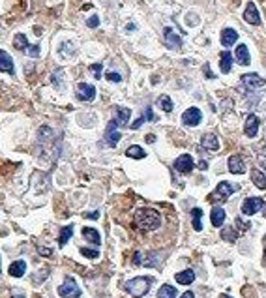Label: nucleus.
Segmentation results:
<instances>
[{
	"mask_svg": "<svg viewBox=\"0 0 266 298\" xmlns=\"http://www.w3.org/2000/svg\"><path fill=\"white\" fill-rule=\"evenodd\" d=\"M135 225L141 231H156L161 225V214L154 208H139L135 212Z\"/></svg>",
	"mask_w": 266,
	"mask_h": 298,
	"instance_id": "nucleus-1",
	"label": "nucleus"
},
{
	"mask_svg": "<svg viewBox=\"0 0 266 298\" xmlns=\"http://www.w3.org/2000/svg\"><path fill=\"white\" fill-rule=\"evenodd\" d=\"M154 283V280L150 276H139V278H133L124 283V291L127 295H131L133 298H141L144 297L148 291H150V285Z\"/></svg>",
	"mask_w": 266,
	"mask_h": 298,
	"instance_id": "nucleus-2",
	"label": "nucleus"
},
{
	"mask_svg": "<svg viewBox=\"0 0 266 298\" xmlns=\"http://www.w3.org/2000/svg\"><path fill=\"white\" fill-rule=\"evenodd\" d=\"M236 189H238V186L231 184V182H219V184H218V188H216V191L212 193L208 201H210V203H219V201H221V203H225V201L231 197V195H233Z\"/></svg>",
	"mask_w": 266,
	"mask_h": 298,
	"instance_id": "nucleus-3",
	"label": "nucleus"
},
{
	"mask_svg": "<svg viewBox=\"0 0 266 298\" xmlns=\"http://www.w3.org/2000/svg\"><path fill=\"white\" fill-rule=\"evenodd\" d=\"M58 295L62 298H79L81 297V289H79L77 282L71 276H68L64 280V283L58 287Z\"/></svg>",
	"mask_w": 266,
	"mask_h": 298,
	"instance_id": "nucleus-4",
	"label": "nucleus"
},
{
	"mask_svg": "<svg viewBox=\"0 0 266 298\" xmlns=\"http://www.w3.org/2000/svg\"><path fill=\"white\" fill-rule=\"evenodd\" d=\"M120 126H118V122L112 118L111 122L107 124V129H105V144L107 146H111V148H114L118 142H120V139H122V133H120Z\"/></svg>",
	"mask_w": 266,
	"mask_h": 298,
	"instance_id": "nucleus-5",
	"label": "nucleus"
},
{
	"mask_svg": "<svg viewBox=\"0 0 266 298\" xmlns=\"http://www.w3.org/2000/svg\"><path fill=\"white\" fill-rule=\"evenodd\" d=\"M163 42H165V45H167L169 49H180L182 47L180 34L174 29H171V27H165V30H163Z\"/></svg>",
	"mask_w": 266,
	"mask_h": 298,
	"instance_id": "nucleus-6",
	"label": "nucleus"
},
{
	"mask_svg": "<svg viewBox=\"0 0 266 298\" xmlns=\"http://www.w3.org/2000/svg\"><path fill=\"white\" fill-rule=\"evenodd\" d=\"M263 206H265V201L261 197H248L244 201V204H242V214L253 216V214H257L259 210H263Z\"/></svg>",
	"mask_w": 266,
	"mask_h": 298,
	"instance_id": "nucleus-7",
	"label": "nucleus"
},
{
	"mask_svg": "<svg viewBox=\"0 0 266 298\" xmlns=\"http://www.w3.org/2000/svg\"><path fill=\"white\" fill-rule=\"evenodd\" d=\"M75 94H77V99H81V101H92L96 98V88H94V85H88V83H79L75 88Z\"/></svg>",
	"mask_w": 266,
	"mask_h": 298,
	"instance_id": "nucleus-8",
	"label": "nucleus"
},
{
	"mask_svg": "<svg viewBox=\"0 0 266 298\" xmlns=\"http://www.w3.org/2000/svg\"><path fill=\"white\" fill-rule=\"evenodd\" d=\"M201 118H203V113L197 107H189L182 114V122L186 126H199L201 124Z\"/></svg>",
	"mask_w": 266,
	"mask_h": 298,
	"instance_id": "nucleus-9",
	"label": "nucleus"
},
{
	"mask_svg": "<svg viewBox=\"0 0 266 298\" xmlns=\"http://www.w3.org/2000/svg\"><path fill=\"white\" fill-rule=\"evenodd\" d=\"M174 169L178 171V173H182V174L191 173V169H193V157L189 156V154L178 156L176 157V161H174Z\"/></svg>",
	"mask_w": 266,
	"mask_h": 298,
	"instance_id": "nucleus-10",
	"label": "nucleus"
},
{
	"mask_svg": "<svg viewBox=\"0 0 266 298\" xmlns=\"http://www.w3.org/2000/svg\"><path fill=\"white\" fill-rule=\"evenodd\" d=\"M242 85L246 86L248 90L261 88V86H265V79L261 75H257V73H246V75H242Z\"/></svg>",
	"mask_w": 266,
	"mask_h": 298,
	"instance_id": "nucleus-11",
	"label": "nucleus"
},
{
	"mask_svg": "<svg viewBox=\"0 0 266 298\" xmlns=\"http://www.w3.org/2000/svg\"><path fill=\"white\" fill-rule=\"evenodd\" d=\"M244 133H246V137H250V139H255V137H257V133H259V118H257L255 114H250V116L246 118Z\"/></svg>",
	"mask_w": 266,
	"mask_h": 298,
	"instance_id": "nucleus-12",
	"label": "nucleus"
},
{
	"mask_svg": "<svg viewBox=\"0 0 266 298\" xmlns=\"http://www.w3.org/2000/svg\"><path fill=\"white\" fill-rule=\"evenodd\" d=\"M244 19L250 25H261V15H259V10H257V6L253 2H248L246 12H244Z\"/></svg>",
	"mask_w": 266,
	"mask_h": 298,
	"instance_id": "nucleus-13",
	"label": "nucleus"
},
{
	"mask_svg": "<svg viewBox=\"0 0 266 298\" xmlns=\"http://www.w3.org/2000/svg\"><path fill=\"white\" fill-rule=\"evenodd\" d=\"M0 71H4V73H8V75H14L15 73L14 60L10 57V53H6L4 49L0 51Z\"/></svg>",
	"mask_w": 266,
	"mask_h": 298,
	"instance_id": "nucleus-14",
	"label": "nucleus"
},
{
	"mask_svg": "<svg viewBox=\"0 0 266 298\" xmlns=\"http://www.w3.org/2000/svg\"><path fill=\"white\" fill-rule=\"evenodd\" d=\"M229 171H231L233 174H244V173H246V163H244V159H242L238 154L229 157Z\"/></svg>",
	"mask_w": 266,
	"mask_h": 298,
	"instance_id": "nucleus-15",
	"label": "nucleus"
},
{
	"mask_svg": "<svg viewBox=\"0 0 266 298\" xmlns=\"http://www.w3.org/2000/svg\"><path fill=\"white\" fill-rule=\"evenodd\" d=\"M129 116H131V111H129L127 107H114V120L118 122L120 128L126 126L127 120H129Z\"/></svg>",
	"mask_w": 266,
	"mask_h": 298,
	"instance_id": "nucleus-16",
	"label": "nucleus"
},
{
	"mask_svg": "<svg viewBox=\"0 0 266 298\" xmlns=\"http://www.w3.org/2000/svg\"><path fill=\"white\" fill-rule=\"evenodd\" d=\"M238 40V32L235 29H223L221 30V45L225 47H231V45H235Z\"/></svg>",
	"mask_w": 266,
	"mask_h": 298,
	"instance_id": "nucleus-17",
	"label": "nucleus"
},
{
	"mask_svg": "<svg viewBox=\"0 0 266 298\" xmlns=\"http://www.w3.org/2000/svg\"><path fill=\"white\" fill-rule=\"evenodd\" d=\"M225 218H227V214L221 206H214L212 208V214H210V220H212V225L214 227H221L225 223Z\"/></svg>",
	"mask_w": 266,
	"mask_h": 298,
	"instance_id": "nucleus-18",
	"label": "nucleus"
},
{
	"mask_svg": "<svg viewBox=\"0 0 266 298\" xmlns=\"http://www.w3.org/2000/svg\"><path fill=\"white\" fill-rule=\"evenodd\" d=\"M10 276H14V278H23L25 276V272H27V263L25 261H14L12 265H10Z\"/></svg>",
	"mask_w": 266,
	"mask_h": 298,
	"instance_id": "nucleus-19",
	"label": "nucleus"
},
{
	"mask_svg": "<svg viewBox=\"0 0 266 298\" xmlns=\"http://www.w3.org/2000/svg\"><path fill=\"white\" fill-rule=\"evenodd\" d=\"M236 62H238L240 66H248L250 62H251V57H250V51H248V47L246 45H238L236 47Z\"/></svg>",
	"mask_w": 266,
	"mask_h": 298,
	"instance_id": "nucleus-20",
	"label": "nucleus"
},
{
	"mask_svg": "<svg viewBox=\"0 0 266 298\" xmlns=\"http://www.w3.org/2000/svg\"><path fill=\"white\" fill-rule=\"evenodd\" d=\"M174 278H176V283L191 285L193 283V280H195V272H193V270H184V272H178Z\"/></svg>",
	"mask_w": 266,
	"mask_h": 298,
	"instance_id": "nucleus-21",
	"label": "nucleus"
},
{
	"mask_svg": "<svg viewBox=\"0 0 266 298\" xmlns=\"http://www.w3.org/2000/svg\"><path fill=\"white\" fill-rule=\"evenodd\" d=\"M201 144H203L206 150H218V148H219V141H218L216 135H212V133H204L203 139H201Z\"/></svg>",
	"mask_w": 266,
	"mask_h": 298,
	"instance_id": "nucleus-22",
	"label": "nucleus"
},
{
	"mask_svg": "<svg viewBox=\"0 0 266 298\" xmlns=\"http://www.w3.org/2000/svg\"><path fill=\"white\" fill-rule=\"evenodd\" d=\"M231 68H233V55L229 51H223L219 57V70H221V73H229Z\"/></svg>",
	"mask_w": 266,
	"mask_h": 298,
	"instance_id": "nucleus-23",
	"label": "nucleus"
},
{
	"mask_svg": "<svg viewBox=\"0 0 266 298\" xmlns=\"http://www.w3.org/2000/svg\"><path fill=\"white\" fill-rule=\"evenodd\" d=\"M83 236L90 242V244H94V246H99V244H101V236H99V233L96 231V229L84 227L83 229Z\"/></svg>",
	"mask_w": 266,
	"mask_h": 298,
	"instance_id": "nucleus-24",
	"label": "nucleus"
},
{
	"mask_svg": "<svg viewBox=\"0 0 266 298\" xmlns=\"http://www.w3.org/2000/svg\"><path fill=\"white\" fill-rule=\"evenodd\" d=\"M251 180H253V184L257 186L259 189H266V174L265 173H261L259 169H253L251 171Z\"/></svg>",
	"mask_w": 266,
	"mask_h": 298,
	"instance_id": "nucleus-25",
	"label": "nucleus"
},
{
	"mask_svg": "<svg viewBox=\"0 0 266 298\" xmlns=\"http://www.w3.org/2000/svg\"><path fill=\"white\" fill-rule=\"evenodd\" d=\"M28 45H30V43L27 42V36H25V34H15L14 47L17 49V51H21V53H27Z\"/></svg>",
	"mask_w": 266,
	"mask_h": 298,
	"instance_id": "nucleus-26",
	"label": "nucleus"
},
{
	"mask_svg": "<svg viewBox=\"0 0 266 298\" xmlns=\"http://www.w3.org/2000/svg\"><path fill=\"white\" fill-rule=\"evenodd\" d=\"M58 53H60V57H64V58L75 57V45H73L71 42L60 43V49H58Z\"/></svg>",
	"mask_w": 266,
	"mask_h": 298,
	"instance_id": "nucleus-27",
	"label": "nucleus"
},
{
	"mask_svg": "<svg viewBox=\"0 0 266 298\" xmlns=\"http://www.w3.org/2000/svg\"><path fill=\"white\" fill-rule=\"evenodd\" d=\"M240 236V233L235 227H223L221 229V238L227 242H236V238Z\"/></svg>",
	"mask_w": 266,
	"mask_h": 298,
	"instance_id": "nucleus-28",
	"label": "nucleus"
},
{
	"mask_svg": "<svg viewBox=\"0 0 266 298\" xmlns=\"http://www.w3.org/2000/svg\"><path fill=\"white\" fill-rule=\"evenodd\" d=\"M126 156L133 157V159H142V157L146 156V152H144L141 146H137V144H131V146L126 150Z\"/></svg>",
	"mask_w": 266,
	"mask_h": 298,
	"instance_id": "nucleus-29",
	"label": "nucleus"
},
{
	"mask_svg": "<svg viewBox=\"0 0 266 298\" xmlns=\"http://www.w3.org/2000/svg\"><path fill=\"white\" fill-rule=\"evenodd\" d=\"M157 298H176V289L172 285H161L157 291Z\"/></svg>",
	"mask_w": 266,
	"mask_h": 298,
	"instance_id": "nucleus-30",
	"label": "nucleus"
},
{
	"mask_svg": "<svg viewBox=\"0 0 266 298\" xmlns=\"http://www.w3.org/2000/svg\"><path fill=\"white\" fill-rule=\"evenodd\" d=\"M71 235H73V225H66V227L60 231L58 244H60V246H66V244H68V240L71 238Z\"/></svg>",
	"mask_w": 266,
	"mask_h": 298,
	"instance_id": "nucleus-31",
	"label": "nucleus"
},
{
	"mask_svg": "<svg viewBox=\"0 0 266 298\" xmlns=\"http://www.w3.org/2000/svg\"><path fill=\"white\" fill-rule=\"evenodd\" d=\"M157 107L163 109L165 113H171L174 105H172V99L169 98V96H159V98H157Z\"/></svg>",
	"mask_w": 266,
	"mask_h": 298,
	"instance_id": "nucleus-32",
	"label": "nucleus"
},
{
	"mask_svg": "<svg viewBox=\"0 0 266 298\" xmlns=\"http://www.w3.org/2000/svg\"><path fill=\"white\" fill-rule=\"evenodd\" d=\"M62 81H64V70L53 71V75H51V83H53V86H56V88L60 90V88H62Z\"/></svg>",
	"mask_w": 266,
	"mask_h": 298,
	"instance_id": "nucleus-33",
	"label": "nucleus"
},
{
	"mask_svg": "<svg viewBox=\"0 0 266 298\" xmlns=\"http://www.w3.org/2000/svg\"><path fill=\"white\" fill-rule=\"evenodd\" d=\"M191 218H193V229H195V231H201V229H203V223H201L203 210H201V208H193V210H191Z\"/></svg>",
	"mask_w": 266,
	"mask_h": 298,
	"instance_id": "nucleus-34",
	"label": "nucleus"
},
{
	"mask_svg": "<svg viewBox=\"0 0 266 298\" xmlns=\"http://www.w3.org/2000/svg\"><path fill=\"white\" fill-rule=\"evenodd\" d=\"M257 159H259V163H261V165H263V167L266 169V144H265V142H263V144H261V148H259Z\"/></svg>",
	"mask_w": 266,
	"mask_h": 298,
	"instance_id": "nucleus-35",
	"label": "nucleus"
},
{
	"mask_svg": "<svg viewBox=\"0 0 266 298\" xmlns=\"http://www.w3.org/2000/svg\"><path fill=\"white\" fill-rule=\"evenodd\" d=\"M81 253H83L84 257H88V259H98L99 257L98 250H88V248H81Z\"/></svg>",
	"mask_w": 266,
	"mask_h": 298,
	"instance_id": "nucleus-36",
	"label": "nucleus"
},
{
	"mask_svg": "<svg viewBox=\"0 0 266 298\" xmlns=\"http://www.w3.org/2000/svg\"><path fill=\"white\" fill-rule=\"evenodd\" d=\"M27 55L28 57H32V58H38L40 57V45H28Z\"/></svg>",
	"mask_w": 266,
	"mask_h": 298,
	"instance_id": "nucleus-37",
	"label": "nucleus"
},
{
	"mask_svg": "<svg viewBox=\"0 0 266 298\" xmlns=\"http://www.w3.org/2000/svg\"><path fill=\"white\" fill-rule=\"evenodd\" d=\"M111 83H120L122 81V75L120 73H116V71H107V75H105Z\"/></svg>",
	"mask_w": 266,
	"mask_h": 298,
	"instance_id": "nucleus-38",
	"label": "nucleus"
},
{
	"mask_svg": "<svg viewBox=\"0 0 266 298\" xmlns=\"http://www.w3.org/2000/svg\"><path fill=\"white\" fill-rule=\"evenodd\" d=\"M101 70H103V66H101V64H92V66H90V71L94 73V77H96V79H101Z\"/></svg>",
	"mask_w": 266,
	"mask_h": 298,
	"instance_id": "nucleus-39",
	"label": "nucleus"
},
{
	"mask_svg": "<svg viewBox=\"0 0 266 298\" xmlns=\"http://www.w3.org/2000/svg\"><path fill=\"white\" fill-rule=\"evenodd\" d=\"M86 25H88L90 29H96V27L99 25V17H98V15H92V17L86 21Z\"/></svg>",
	"mask_w": 266,
	"mask_h": 298,
	"instance_id": "nucleus-40",
	"label": "nucleus"
},
{
	"mask_svg": "<svg viewBox=\"0 0 266 298\" xmlns=\"http://www.w3.org/2000/svg\"><path fill=\"white\" fill-rule=\"evenodd\" d=\"M144 120H146V116H144V114H142V116H139V118H137V120L131 124V129H139L141 126L144 124Z\"/></svg>",
	"mask_w": 266,
	"mask_h": 298,
	"instance_id": "nucleus-41",
	"label": "nucleus"
},
{
	"mask_svg": "<svg viewBox=\"0 0 266 298\" xmlns=\"http://www.w3.org/2000/svg\"><path fill=\"white\" fill-rule=\"evenodd\" d=\"M235 225H236V227H240V231H242V233L250 229V223H246V221H242L240 218H236V221H235Z\"/></svg>",
	"mask_w": 266,
	"mask_h": 298,
	"instance_id": "nucleus-42",
	"label": "nucleus"
},
{
	"mask_svg": "<svg viewBox=\"0 0 266 298\" xmlns=\"http://www.w3.org/2000/svg\"><path fill=\"white\" fill-rule=\"evenodd\" d=\"M38 251H40L43 257H51V255H53V250H51V248H43V246H38Z\"/></svg>",
	"mask_w": 266,
	"mask_h": 298,
	"instance_id": "nucleus-43",
	"label": "nucleus"
},
{
	"mask_svg": "<svg viewBox=\"0 0 266 298\" xmlns=\"http://www.w3.org/2000/svg\"><path fill=\"white\" fill-rule=\"evenodd\" d=\"M144 116H146V120H150V122L156 120V116H154V113H152V109H150V107H146V109H144Z\"/></svg>",
	"mask_w": 266,
	"mask_h": 298,
	"instance_id": "nucleus-44",
	"label": "nucleus"
},
{
	"mask_svg": "<svg viewBox=\"0 0 266 298\" xmlns=\"http://www.w3.org/2000/svg\"><path fill=\"white\" fill-rule=\"evenodd\" d=\"M133 265H142V253H135V257H133Z\"/></svg>",
	"mask_w": 266,
	"mask_h": 298,
	"instance_id": "nucleus-45",
	"label": "nucleus"
},
{
	"mask_svg": "<svg viewBox=\"0 0 266 298\" xmlns=\"http://www.w3.org/2000/svg\"><path fill=\"white\" fill-rule=\"evenodd\" d=\"M203 71H204V75H206V77H208V79H214V75H212V71H210V66H208V64H206V66H204V68H203Z\"/></svg>",
	"mask_w": 266,
	"mask_h": 298,
	"instance_id": "nucleus-46",
	"label": "nucleus"
},
{
	"mask_svg": "<svg viewBox=\"0 0 266 298\" xmlns=\"http://www.w3.org/2000/svg\"><path fill=\"white\" fill-rule=\"evenodd\" d=\"M86 218H90V220H98L99 218V212H88V214H84Z\"/></svg>",
	"mask_w": 266,
	"mask_h": 298,
	"instance_id": "nucleus-47",
	"label": "nucleus"
},
{
	"mask_svg": "<svg viewBox=\"0 0 266 298\" xmlns=\"http://www.w3.org/2000/svg\"><path fill=\"white\" fill-rule=\"evenodd\" d=\"M180 298H195V295H193L191 291H186V293H184V295H182Z\"/></svg>",
	"mask_w": 266,
	"mask_h": 298,
	"instance_id": "nucleus-48",
	"label": "nucleus"
},
{
	"mask_svg": "<svg viewBox=\"0 0 266 298\" xmlns=\"http://www.w3.org/2000/svg\"><path fill=\"white\" fill-rule=\"evenodd\" d=\"M154 141H156V135H152V133L146 135V142H154Z\"/></svg>",
	"mask_w": 266,
	"mask_h": 298,
	"instance_id": "nucleus-49",
	"label": "nucleus"
},
{
	"mask_svg": "<svg viewBox=\"0 0 266 298\" xmlns=\"http://www.w3.org/2000/svg\"><path fill=\"white\" fill-rule=\"evenodd\" d=\"M263 244H265V265H266V236L263 238Z\"/></svg>",
	"mask_w": 266,
	"mask_h": 298,
	"instance_id": "nucleus-50",
	"label": "nucleus"
},
{
	"mask_svg": "<svg viewBox=\"0 0 266 298\" xmlns=\"http://www.w3.org/2000/svg\"><path fill=\"white\" fill-rule=\"evenodd\" d=\"M12 298H25V295L21 293V295H14V297H12Z\"/></svg>",
	"mask_w": 266,
	"mask_h": 298,
	"instance_id": "nucleus-51",
	"label": "nucleus"
},
{
	"mask_svg": "<svg viewBox=\"0 0 266 298\" xmlns=\"http://www.w3.org/2000/svg\"><path fill=\"white\" fill-rule=\"evenodd\" d=\"M219 298H231V297H229V295H221Z\"/></svg>",
	"mask_w": 266,
	"mask_h": 298,
	"instance_id": "nucleus-52",
	"label": "nucleus"
},
{
	"mask_svg": "<svg viewBox=\"0 0 266 298\" xmlns=\"http://www.w3.org/2000/svg\"><path fill=\"white\" fill-rule=\"evenodd\" d=\"M263 208H265V218H266V204H265V206H263Z\"/></svg>",
	"mask_w": 266,
	"mask_h": 298,
	"instance_id": "nucleus-53",
	"label": "nucleus"
},
{
	"mask_svg": "<svg viewBox=\"0 0 266 298\" xmlns=\"http://www.w3.org/2000/svg\"><path fill=\"white\" fill-rule=\"evenodd\" d=\"M0 270H2V267H0Z\"/></svg>",
	"mask_w": 266,
	"mask_h": 298,
	"instance_id": "nucleus-54",
	"label": "nucleus"
}]
</instances>
